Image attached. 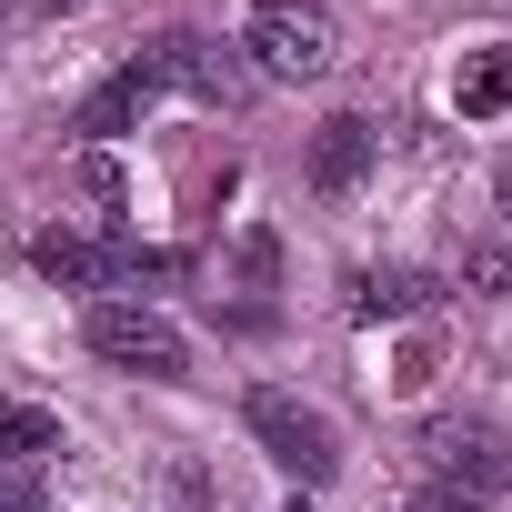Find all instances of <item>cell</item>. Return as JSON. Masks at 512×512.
<instances>
[{
  "instance_id": "6da1fadb",
  "label": "cell",
  "mask_w": 512,
  "mask_h": 512,
  "mask_svg": "<svg viewBox=\"0 0 512 512\" xmlns=\"http://www.w3.org/2000/svg\"><path fill=\"white\" fill-rule=\"evenodd\" d=\"M241 61L262 81H322L342 61V21L322 0H262V11L241 21Z\"/></svg>"
},
{
  "instance_id": "7a4b0ae2",
  "label": "cell",
  "mask_w": 512,
  "mask_h": 512,
  "mask_svg": "<svg viewBox=\"0 0 512 512\" xmlns=\"http://www.w3.org/2000/svg\"><path fill=\"white\" fill-rule=\"evenodd\" d=\"M241 432L262 442V462H282L292 482H332L342 472V432H332V412H312L302 392H282V382H262L241 402Z\"/></svg>"
},
{
  "instance_id": "3957f363",
  "label": "cell",
  "mask_w": 512,
  "mask_h": 512,
  "mask_svg": "<svg viewBox=\"0 0 512 512\" xmlns=\"http://www.w3.org/2000/svg\"><path fill=\"white\" fill-rule=\"evenodd\" d=\"M81 342L111 362V372H141V382H181L191 372V342H181V322H161L151 302H91L81 312Z\"/></svg>"
},
{
  "instance_id": "277c9868",
  "label": "cell",
  "mask_w": 512,
  "mask_h": 512,
  "mask_svg": "<svg viewBox=\"0 0 512 512\" xmlns=\"http://www.w3.org/2000/svg\"><path fill=\"white\" fill-rule=\"evenodd\" d=\"M422 462H432V492H462V502H502L512 492V442L492 422H432Z\"/></svg>"
},
{
  "instance_id": "5b68a950",
  "label": "cell",
  "mask_w": 512,
  "mask_h": 512,
  "mask_svg": "<svg viewBox=\"0 0 512 512\" xmlns=\"http://www.w3.org/2000/svg\"><path fill=\"white\" fill-rule=\"evenodd\" d=\"M31 262H41V282H61V292H101V282H131V272H171L161 251H141V241H91V231H41Z\"/></svg>"
},
{
  "instance_id": "8992f818",
  "label": "cell",
  "mask_w": 512,
  "mask_h": 512,
  "mask_svg": "<svg viewBox=\"0 0 512 512\" xmlns=\"http://www.w3.org/2000/svg\"><path fill=\"white\" fill-rule=\"evenodd\" d=\"M372 161H382V131H372L362 111H332V121L312 131V161H302V181H312L322 201H352V191L372 181Z\"/></svg>"
},
{
  "instance_id": "52a82bcc",
  "label": "cell",
  "mask_w": 512,
  "mask_h": 512,
  "mask_svg": "<svg viewBox=\"0 0 512 512\" xmlns=\"http://www.w3.org/2000/svg\"><path fill=\"white\" fill-rule=\"evenodd\" d=\"M151 71H161V91H201V101H231V91H241L231 51H221V41H201V31H171V41L151 51Z\"/></svg>"
},
{
  "instance_id": "ba28073f",
  "label": "cell",
  "mask_w": 512,
  "mask_h": 512,
  "mask_svg": "<svg viewBox=\"0 0 512 512\" xmlns=\"http://www.w3.org/2000/svg\"><path fill=\"white\" fill-rule=\"evenodd\" d=\"M151 101H161V71H151V51H141V61H121V71L81 101V131H91V141H121V131L151 111Z\"/></svg>"
},
{
  "instance_id": "9c48e42d",
  "label": "cell",
  "mask_w": 512,
  "mask_h": 512,
  "mask_svg": "<svg viewBox=\"0 0 512 512\" xmlns=\"http://www.w3.org/2000/svg\"><path fill=\"white\" fill-rule=\"evenodd\" d=\"M452 101H462V121H492V111H512V51H472V61L452 71Z\"/></svg>"
},
{
  "instance_id": "30bf717a",
  "label": "cell",
  "mask_w": 512,
  "mask_h": 512,
  "mask_svg": "<svg viewBox=\"0 0 512 512\" xmlns=\"http://www.w3.org/2000/svg\"><path fill=\"white\" fill-rule=\"evenodd\" d=\"M51 452H61V422H51L41 402H0V462L31 472V462H51Z\"/></svg>"
},
{
  "instance_id": "8fae6325",
  "label": "cell",
  "mask_w": 512,
  "mask_h": 512,
  "mask_svg": "<svg viewBox=\"0 0 512 512\" xmlns=\"http://www.w3.org/2000/svg\"><path fill=\"white\" fill-rule=\"evenodd\" d=\"M422 272H352V322H402V312H422Z\"/></svg>"
},
{
  "instance_id": "7c38bea8",
  "label": "cell",
  "mask_w": 512,
  "mask_h": 512,
  "mask_svg": "<svg viewBox=\"0 0 512 512\" xmlns=\"http://www.w3.org/2000/svg\"><path fill=\"white\" fill-rule=\"evenodd\" d=\"M462 292H482V302H502V292H512V231H492V241H472V251H462Z\"/></svg>"
},
{
  "instance_id": "4fadbf2b",
  "label": "cell",
  "mask_w": 512,
  "mask_h": 512,
  "mask_svg": "<svg viewBox=\"0 0 512 512\" xmlns=\"http://www.w3.org/2000/svg\"><path fill=\"white\" fill-rule=\"evenodd\" d=\"M282 282V241L272 231H241V292H272Z\"/></svg>"
},
{
  "instance_id": "5bb4252c",
  "label": "cell",
  "mask_w": 512,
  "mask_h": 512,
  "mask_svg": "<svg viewBox=\"0 0 512 512\" xmlns=\"http://www.w3.org/2000/svg\"><path fill=\"white\" fill-rule=\"evenodd\" d=\"M432 372H442V342H432V332H422V342H412V352H402V372H392V392H422V382H432Z\"/></svg>"
},
{
  "instance_id": "9a60e30c",
  "label": "cell",
  "mask_w": 512,
  "mask_h": 512,
  "mask_svg": "<svg viewBox=\"0 0 512 512\" xmlns=\"http://www.w3.org/2000/svg\"><path fill=\"white\" fill-rule=\"evenodd\" d=\"M0 512H51V492H41V472H0Z\"/></svg>"
},
{
  "instance_id": "2e32d148",
  "label": "cell",
  "mask_w": 512,
  "mask_h": 512,
  "mask_svg": "<svg viewBox=\"0 0 512 512\" xmlns=\"http://www.w3.org/2000/svg\"><path fill=\"white\" fill-rule=\"evenodd\" d=\"M81 191H91V201H121V161L91 151V161H81Z\"/></svg>"
},
{
  "instance_id": "e0dca14e",
  "label": "cell",
  "mask_w": 512,
  "mask_h": 512,
  "mask_svg": "<svg viewBox=\"0 0 512 512\" xmlns=\"http://www.w3.org/2000/svg\"><path fill=\"white\" fill-rule=\"evenodd\" d=\"M422 512H482V502H462V492H422Z\"/></svg>"
},
{
  "instance_id": "ac0fdd59",
  "label": "cell",
  "mask_w": 512,
  "mask_h": 512,
  "mask_svg": "<svg viewBox=\"0 0 512 512\" xmlns=\"http://www.w3.org/2000/svg\"><path fill=\"white\" fill-rule=\"evenodd\" d=\"M492 201H502V221H512V161H502V171H492Z\"/></svg>"
},
{
  "instance_id": "d6986e66",
  "label": "cell",
  "mask_w": 512,
  "mask_h": 512,
  "mask_svg": "<svg viewBox=\"0 0 512 512\" xmlns=\"http://www.w3.org/2000/svg\"><path fill=\"white\" fill-rule=\"evenodd\" d=\"M41 11H71V0H41Z\"/></svg>"
},
{
  "instance_id": "ffe728a7",
  "label": "cell",
  "mask_w": 512,
  "mask_h": 512,
  "mask_svg": "<svg viewBox=\"0 0 512 512\" xmlns=\"http://www.w3.org/2000/svg\"><path fill=\"white\" fill-rule=\"evenodd\" d=\"M282 512H312V502H282Z\"/></svg>"
}]
</instances>
